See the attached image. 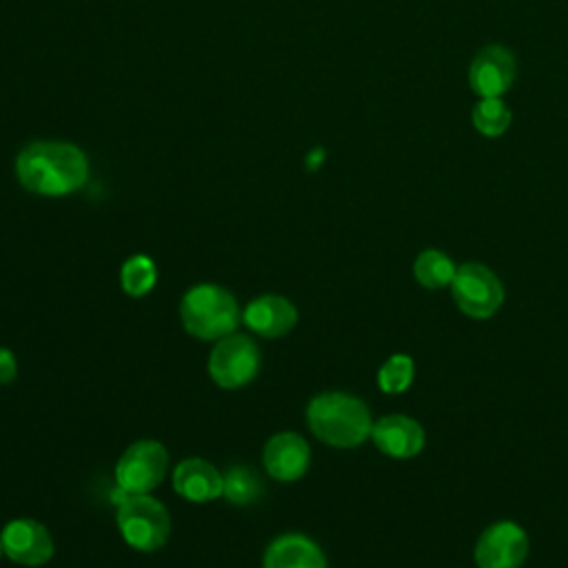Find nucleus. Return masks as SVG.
I'll use <instances>...</instances> for the list:
<instances>
[{"instance_id":"2eb2a0df","label":"nucleus","mask_w":568,"mask_h":568,"mask_svg":"<svg viewBox=\"0 0 568 568\" xmlns=\"http://www.w3.org/2000/svg\"><path fill=\"white\" fill-rule=\"evenodd\" d=\"M264 568H326L320 546L304 535H282L264 552Z\"/></svg>"},{"instance_id":"39448f33","label":"nucleus","mask_w":568,"mask_h":568,"mask_svg":"<svg viewBox=\"0 0 568 568\" xmlns=\"http://www.w3.org/2000/svg\"><path fill=\"white\" fill-rule=\"evenodd\" d=\"M450 291L457 308L475 320L493 317L504 302V284L499 277L477 262L457 266Z\"/></svg>"},{"instance_id":"1a4fd4ad","label":"nucleus","mask_w":568,"mask_h":568,"mask_svg":"<svg viewBox=\"0 0 568 568\" xmlns=\"http://www.w3.org/2000/svg\"><path fill=\"white\" fill-rule=\"evenodd\" d=\"M515 71L517 64L510 49L501 44H486L475 53L468 67V82L481 98H501L510 89Z\"/></svg>"},{"instance_id":"412c9836","label":"nucleus","mask_w":568,"mask_h":568,"mask_svg":"<svg viewBox=\"0 0 568 568\" xmlns=\"http://www.w3.org/2000/svg\"><path fill=\"white\" fill-rule=\"evenodd\" d=\"M18 375V364H16V355L9 348L0 346V384H9L13 382Z\"/></svg>"},{"instance_id":"423d86ee","label":"nucleus","mask_w":568,"mask_h":568,"mask_svg":"<svg viewBox=\"0 0 568 568\" xmlns=\"http://www.w3.org/2000/svg\"><path fill=\"white\" fill-rule=\"evenodd\" d=\"M169 453L155 439L131 444L115 464V481L124 495H146L166 475Z\"/></svg>"},{"instance_id":"6ab92c4d","label":"nucleus","mask_w":568,"mask_h":568,"mask_svg":"<svg viewBox=\"0 0 568 568\" xmlns=\"http://www.w3.org/2000/svg\"><path fill=\"white\" fill-rule=\"evenodd\" d=\"M262 488H264L262 479L248 466H233L224 473L222 495L237 506H246V504L255 501L260 497Z\"/></svg>"},{"instance_id":"f03ea898","label":"nucleus","mask_w":568,"mask_h":568,"mask_svg":"<svg viewBox=\"0 0 568 568\" xmlns=\"http://www.w3.org/2000/svg\"><path fill=\"white\" fill-rule=\"evenodd\" d=\"M306 424L313 435L335 448H353L371 437L368 406L348 393H320L306 406Z\"/></svg>"},{"instance_id":"f8f14e48","label":"nucleus","mask_w":568,"mask_h":568,"mask_svg":"<svg viewBox=\"0 0 568 568\" xmlns=\"http://www.w3.org/2000/svg\"><path fill=\"white\" fill-rule=\"evenodd\" d=\"M262 459L271 477L277 481H295L308 470L311 448L302 435L284 430L266 442Z\"/></svg>"},{"instance_id":"aec40b11","label":"nucleus","mask_w":568,"mask_h":568,"mask_svg":"<svg viewBox=\"0 0 568 568\" xmlns=\"http://www.w3.org/2000/svg\"><path fill=\"white\" fill-rule=\"evenodd\" d=\"M415 377V364L410 355L404 353H395L390 355L377 371V386L382 393L388 395H397L404 393Z\"/></svg>"},{"instance_id":"7ed1b4c3","label":"nucleus","mask_w":568,"mask_h":568,"mask_svg":"<svg viewBox=\"0 0 568 568\" xmlns=\"http://www.w3.org/2000/svg\"><path fill=\"white\" fill-rule=\"evenodd\" d=\"M180 320L186 333L200 339H222L237 328L240 306L226 288L197 284L180 302Z\"/></svg>"},{"instance_id":"f257e3e1","label":"nucleus","mask_w":568,"mask_h":568,"mask_svg":"<svg viewBox=\"0 0 568 568\" xmlns=\"http://www.w3.org/2000/svg\"><path fill=\"white\" fill-rule=\"evenodd\" d=\"M18 182L47 197H60L78 191L89 178L84 151L71 142L40 140L24 146L16 158Z\"/></svg>"},{"instance_id":"a211bd4d","label":"nucleus","mask_w":568,"mask_h":568,"mask_svg":"<svg viewBox=\"0 0 568 568\" xmlns=\"http://www.w3.org/2000/svg\"><path fill=\"white\" fill-rule=\"evenodd\" d=\"M158 280V271L151 257L146 255H131L122 268H120V282L126 295L131 297H142L146 295Z\"/></svg>"},{"instance_id":"6e6552de","label":"nucleus","mask_w":568,"mask_h":568,"mask_svg":"<svg viewBox=\"0 0 568 568\" xmlns=\"http://www.w3.org/2000/svg\"><path fill=\"white\" fill-rule=\"evenodd\" d=\"M528 535L515 521H495L477 537L473 557L477 568H521L528 557Z\"/></svg>"},{"instance_id":"4be33fe9","label":"nucleus","mask_w":568,"mask_h":568,"mask_svg":"<svg viewBox=\"0 0 568 568\" xmlns=\"http://www.w3.org/2000/svg\"><path fill=\"white\" fill-rule=\"evenodd\" d=\"M4 555V546H2V539H0V557Z\"/></svg>"},{"instance_id":"dca6fc26","label":"nucleus","mask_w":568,"mask_h":568,"mask_svg":"<svg viewBox=\"0 0 568 568\" xmlns=\"http://www.w3.org/2000/svg\"><path fill=\"white\" fill-rule=\"evenodd\" d=\"M413 273L424 288H444V286H450L457 273V266L446 253L437 248H426L415 257Z\"/></svg>"},{"instance_id":"9d476101","label":"nucleus","mask_w":568,"mask_h":568,"mask_svg":"<svg viewBox=\"0 0 568 568\" xmlns=\"http://www.w3.org/2000/svg\"><path fill=\"white\" fill-rule=\"evenodd\" d=\"M0 539L4 546V555L22 566H42L53 555V539L49 530L40 521L29 517L11 519L4 526Z\"/></svg>"},{"instance_id":"f3484780","label":"nucleus","mask_w":568,"mask_h":568,"mask_svg":"<svg viewBox=\"0 0 568 568\" xmlns=\"http://www.w3.org/2000/svg\"><path fill=\"white\" fill-rule=\"evenodd\" d=\"M513 113L501 98H481L473 106V126L486 138H497L508 131Z\"/></svg>"},{"instance_id":"9b49d317","label":"nucleus","mask_w":568,"mask_h":568,"mask_svg":"<svg viewBox=\"0 0 568 568\" xmlns=\"http://www.w3.org/2000/svg\"><path fill=\"white\" fill-rule=\"evenodd\" d=\"M375 446L393 459H410L422 453L426 433L422 424L408 415H384L371 428Z\"/></svg>"},{"instance_id":"4468645a","label":"nucleus","mask_w":568,"mask_h":568,"mask_svg":"<svg viewBox=\"0 0 568 568\" xmlns=\"http://www.w3.org/2000/svg\"><path fill=\"white\" fill-rule=\"evenodd\" d=\"M173 488L189 501H213L224 490V475L211 462L189 457L175 466Z\"/></svg>"},{"instance_id":"20e7f679","label":"nucleus","mask_w":568,"mask_h":568,"mask_svg":"<svg viewBox=\"0 0 568 568\" xmlns=\"http://www.w3.org/2000/svg\"><path fill=\"white\" fill-rule=\"evenodd\" d=\"M118 528L131 548L153 552L166 544L171 535V517L149 493L126 495L118 506Z\"/></svg>"},{"instance_id":"0eeeda50","label":"nucleus","mask_w":568,"mask_h":568,"mask_svg":"<svg viewBox=\"0 0 568 568\" xmlns=\"http://www.w3.org/2000/svg\"><path fill=\"white\" fill-rule=\"evenodd\" d=\"M260 371V351L246 335L222 337L209 355L211 379L222 388L246 386Z\"/></svg>"},{"instance_id":"ddd939ff","label":"nucleus","mask_w":568,"mask_h":568,"mask_svg":"<svg viewBox=\"0 0 568 568\" xmlns=\"http://www.w3.org/2000/svg\"><path fill=\"white\" fill-rule=\"evenodd\" d=\"M244 324L262 337H282L297 324V308L291 300L266 293L246 304L242 311Z\"/></svg>"}]
</instances>
